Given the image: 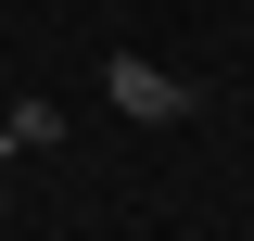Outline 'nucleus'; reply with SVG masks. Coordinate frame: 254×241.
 <instances>
[{"mask_svg":"<svg viewBox=\"0 0 254 241\" xmlns=\"http://www.w3.org/2000/svg\"><path fill=\"white\" fill-rule=\"evenodd\" d=\"M64 140V102H13V115H0V152H51Z\"/></svg>","mask_w":254,"mask_h":241,"instance_id":"2","label":"nucleus"},{"mask_svg":"<svg viewBox=\"0 0 254 241\" xmlns=\"http://www.w3.org/2000/svg\"><path fill=\"white\" fill-rule=\"evenodd\" d=\"M102 102H115L127 127H178V115H190V89L165 76L153 51H102Z\"/></svg>","mask_w":254,"mask_h":241,"instance_id":"1","label":"nucleus"}]
</instances>
